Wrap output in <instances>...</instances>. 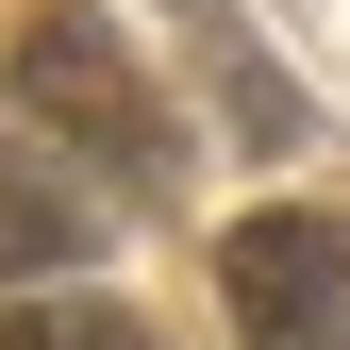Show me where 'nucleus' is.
I'll use <instances>...</instances> for the list:
<instances>
[{
	"label": "nucleus",
	"mask_w": 350,
	"mask_h": 350,
	"mask_svg": "<svg viewBox=\"0 0 350 350\" xmlns=\"http://www.w3.org/2000/svg\"><path fill=\"white\" fill-rule=\"evenodd\" d=\"M0 67H17V117H33V134H51L67 167H100V184H167V100L134 83V51H117L100 17L33 0Z\"/></svg>",
	"instance_id": "obj_1"
},
{
	"label": "nucleus",
	"mask_w": 350,
	"mask_h": 350,
	"mask_svg": "<svg viewBox=\"0 0 350 350\" xmlns=\"http://www.w3.org/2000/svg\"><path fill=\"white\" fill-rule=\"evenodd\" d=\"M217 300H234L250 350H334L350 334V217H317V200L234 217V234H217Z\"/></svg>",
	"instance_id": "obj_2"
},
{
	"label": "nucleus",
	"mask_w": 350,
	"mask_h": 350,
	"mask_svg": "<svg viewBox=\"0 0 350 350\" xmlns=\"http://www.w3.org/2000/svg\"><path fill=\"white\" fill-rule=\"evenodd\" d=\"M83 250H100V200H83V167H67V150H0V300L67 284Z\"/></svg>",
	"instance_id": "obj_3"
},
{
	"label": "nucleus",
	"mask_w": 350,
	"mask_h": 350,
	"mask_svg": "<svg viewBox=\"0 0 350 350\" xmlns=\"http://www.w3.org/2000/svg\"><path fill=\"white\" fill-rule=\"evenodd\" d=\"M0 350H150V317L100 284H33V300H0Z\"/></svg>",
	"instance_id": "obj_4"
}]
</instances>
